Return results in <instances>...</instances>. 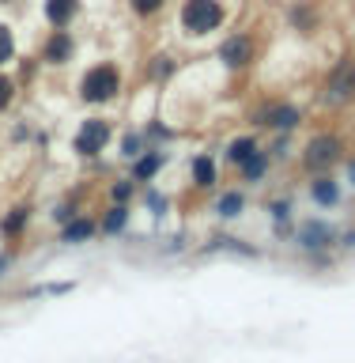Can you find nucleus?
Wrapping results in <instances>:
<instances>
[{
	"label": "nucleus",
	"instance_id": "f257e3e1",
	"mask_svg": "<svg viewBox=\"0 0 355 363\" xmlns=\"http://www.w3.org/2000/svg\"><path fill=\"white\" fill-rule=\"evenodd\" d=\"M121 87H125V76L113 61H98L79 76V99L91 102V106H106V102H113L121 95Z\"/></svg>",
	"mask_w": 355,
	"mask_h": 363
},
{
	"label": "nucleus",
	"instance_id": "f03ea898",
	"mask_svg": "<svg viewBox=\"0 0 355 363\" xmlns=\"http://www.w3.org/2000/svg\"><path fill=\"white\" fill-rule=\"evenodd\" d=\"M178 23L189 38H204V34L220 30L227 23V8H223V0H181Z\"/></svg>",
	"mask_w": 355,
	"mask_h": 363
},
{
	"label": "nucleus",
	"instance_id": "7ed1b4c3",
	"mask_svg": "<svg viewBox=\"0 0 355 363\" xmlns=\"http://www.w3.org/2000/svg\"><path fill=\"white\" fill-rule=\"evenodd\" d=\"M340 155H344V140L337 133H317L303 147V170L325 174V170H333V163H340Z\"/></svg>",
	"mask_w": 355,
	"mask_h": 363
},
{
	"label": "nucleus",
	"instance_id": "20e7f679",
	"mask_svg": "<svg viewBox=\"0 0 355 363\" xmlns=\"http://www.w3.org/2000/svg\"><path fill=\"white\" fill-rule=\"evenodd\" d=\"M110 140H113L110 118H87L76 129V136H72V152L84 155V159H95V155H102L110 147Z\"/></svg>",
	"mask_w": 355,
	"mask_h": 363
},
{
	"label": "nucleus",
	"instance_id": "39448f33",
	"mask_svg": "<svg viewBox=\"0 0 355 363\" xmlns=\"http://www.w3.org/2000/svg\"><path fill=\"white\" fill-rule=\"evenodd\" d=\"M322 102H325V106H344V102H355V61H351V57L337 61L333 72L325 76Z\"/></svg>",
	"mask_w": 355,
	"mask_h": 363
},
{
	"label": "nucleus",
	"instance_id": "423d86ee",
	"mask_svg": "<svg viewBox=\"0 0 355 363\" xmlns=\"http://www.w3.org/2000/svg\"><path fill=\"white\" fill-rule=\"evenodd\" d=\"M254 125L261 129H272V133H295L303 125V106L295 102H269L254 113Z\"/></svg>",
	"mask_w": 355,
	"mask_h": 363
},
{
	"label": "nucleus",
	"instance_id": "0eeeda50",
	"mask_svg": "<svg viewBox=\"0 0 355 363\" xmlns=\"http://www.w3.org/2000/svg\"><path fill=\"white\" fill-rule=\"evenodd\" d=\"M254 57H257V42H254V34H246V30L227 34L223 45H220V61H223V68H231V72L249 68V65H254Z\"/></svg>",
	"mask_w": 355,
	"mask_h": 363
},
{
	"label": "nucleus",
	"instance_id": "6e6552de",
	"mask_svg": "<svg viewBox=\"0 0 355 363\" xmlns=\"http://www.w3.org/2000/svg\"><path fill=\"white\" fill-rule=\"evenodd\" d=\"M295 238H299L303 250H329V246L337 242V231L325 220H306V223H299Z\"/></svg>",
	"mask_w": 355,
	"mask_h": 363
},
{
	"label": "nucleus",
	"instance_id": "1a4fd4ad",
	"mask_svg": "<svg viewBox=\"0 0 355 363\" xmlns=\"http://www.w3.org/2000/svg\"><path fill=\"white\" fill-rule=\"evenodd\" d=\"M76 57V38L68 30H50V38L42 45V61L45 65H68Z\"/></svg>",
	"mask_w": 355,
	"mask_h": 363
},
{
	"label": "nucleus",
	"instance_id": "9d476101",
	"mask_svg": "<svg viewBox=\"0 0 355 363\" xmlns=\"http://www.w3.org/2000/svg\"><path fill=\"white\" fill-rule=\"evenodd\" d=\"M42 16H45V23H50L53 30H68L79 19V0H45Z\"/></svg>",
	"mask_w": 355,
	"mask_h": 363
},
{
	"label": "nucleus",
	"instance_id": "9b49d317",
	"mask_svg": "<svg viewBox=\"0 0 355 363\" xmlns=\"http://www.w3.org/2000/svg\"><path fill=\"white\" fill-rule=\"evenodd\" d=\"M310 197H314L317 208H337V204H340V182L329 174V170H325V174H314Z\"/></svg>",
	"mask_w": 355,
	"mask_h": 363
},
{
	"label": "nucleus",
	"instance_id": "f8f14e48",
	"mask_svg": "<svg viewBox=\"0 0 355 363\" xmlns=\"http://www.w3.org/2000/svg\"><path fill=\"white\" fill-rule=\"evenodd\" d=\"M98 231V223L91 216H72L68 223H61V242L64 246H79V242H91Z\"/></svg>",
	"mask_w": 355,
	"mask_h": 363
},
{
	"label": "nucleus",
	"instance_id": "ddd939ff",
	"mask_svg": "<svg viewBox=\"0 0 355 363\" xmlns=\"http://www.w3.org/2000/svg\"><path fill=\"white\" fill-rule=\"evenodd\" d=\"M163 163H167V155L155 152V147L140 152V155L133 159V182H155V174L163 170Z\"/></svg>",
	"mask_w": 355,
	"mask_h": 363
},
{
	"label": "nucleus",
	"instance_id": "4468645a",
	"mask_svg": "<svg viewBox=\"0 0 355 363\" xmlns=\"http://www.w3.org/2000/svg\"><path fill=\"white\" fill-rule=\"evenodd\" d=\"M189 182H193V189H201V193L215 189V182H220V174H215V159L212 155H197V159H193Z\"/></svg>",
	"mask_w": 355,
	"mask_h": 363
},
{
	"label": "nucleus",
	"instance_id": "2eb2a0df",
	"mask_svg": "<svg viewBox=\"0 0 355 363\" xmlns=\"http://www.w3.org/2000/svg\"><path fill=\"white\" fill-rule=\"evenodd\" d=\"M257 147H261V144H257V136H231V140H227V147H223V159L238 170L249 155L257 152Z\"/></svg>",
	"mask_w": 355,
	"mask_h": 363
},
{
	"label": "nucleus",
	"instance_id": "dca6fc26",
	"mask_svg": "<svg viewBox=\"0 0 355 363\" xmlns=\"http://www.w3.org/2000/svg\"><path fill=\"white\" fill-rule=\"evenodd\" d=\"M269 167H272V155L265 152V147H257V152L249 155L242 167H238V178H242V182H249V186H257V182L269 174Z\"/></svg>",
	"mask_w": 355,
	"mask_h": 363
},
{
	"label": "nucleus",
	"instance_id": "f3484780",
	"mask_svg": "<svg viewBox=\"0 0 355 363\" xmlns=\"http://www.w3.org/2000/svg\"><path fill=\"white\" fill-rule=\"evenodd\" d=\"M27 227H30V204H16V208L0 220V235L19 238V235H27Z\"/></svg>",
	"mask_w": 355,
	"mask_h": 363
},
{
	"label": "nucleus",
	"instance_id": "a211bd4d",
	"mask_svg": "<svg viewBox=\"0 0 355 363\" xmlns=\"http://www.w3.org/2000/svg\"><path fill=\"white\" fill-rule=\"evenodd\" d=\"M129 216H133L129 204H110L106 216L98 220V231H102V235H121L125 227H129Z\"/></svg>",
	"mask_w": 355,
	"mask_h": 363
},
{
	"label": "nucleus",
	"instance_id": "6ab92c4d",
	"mask_svg": "<svg viewBox=\"0 0 355 363\" xmlns=\"http://www.w3.org/2000/svg\"><path fill=\"white\" fill-rule=\"evenodd\" d=\"M242 208H246V193L242 189H227L223 197L215 201V216H220V220H238Z\"/></svg>",
	"mask_w": 355,
	"mask_h": 363
},
{
	"label": "nucleus",
	"instance_id": "aec40b11",
	"mask_svg": "<svg viewBox=\"0 0 355 363\" xmlns=\"http://www.w3.org/2000/svg\"><path fill=\"white\" fill-rule=\"evenodd\" d=\"M147 147H152V144H147L144 133H125V136H121V155H125V159H136L140 152H147Z\"/></svg>",
	"mask_w": 355,
	"mask_h": 363
},
{
	"label": "nucleus",
	"instance_id": "412c9836",
	"mask_svg": "<svg viewBox=\"0 0 355 363\" xmlns=\"http://www.w3.org/2000/svg\"><path fill=\"white\" fill-rule=\"evenodd\" d=\"M8 61H16V34H11L8 23H0V68Z\"/></svg>",
	"mask_w": 355,
	"mask_h": 363
},
{
	"label": "nucleus",
	"instance_id": "4be33fe9",
	"mask_svg": "<svg viewBox=\"0 0 355 363\" xmlns=\"http://www.w3.org/2000/svg\"><path fill=\"white\" fill-rule=\"evenodd\" d=\"M129 8H133V16L152 19V16H159V11L167 8V0H129Z\"/></svg>",
	"mask_w": 355,
	"mask_h": 363
},
{
	"label": "nucleus",
	"instance_id": "5701e85b",
	"mask_svg": "<svg viewBox=\"0 0 355 363\" xmlns=\"http://www.w3.org/2000/svg\"><path fill=\"white\" fill-rule=\"evenodd\" d=\"M174 57H167V53H159V57H152V65H147V72H152V79H167L170 72H174Z\"/></svg>",
	"mask_w": 355,
	"mask_h": 363
},
{
	"label": "nucleus",
	"instance_id": "b1692460",
	"mask_svg": "<svg viewBox=\"0 0 355 363\" xmlns=\"http://www.w3.org/2000/svg\"><path fill=\"white\" fill-rule=\"evenodd\" d=\"M11 102H16V79L0 72V113H4V110L11 106Z\"/></svg>",
	"mask_w": 355,
	"mask_h": 363
},
{
	"label": "nucleus",
	"instance_id": "393cba45",
	"mask_svg": "<svg viewBox=\"0 0 355 363\" xmlns=\"http://www.w3.org/2000/svg\"><path fill=\"white\" fill-rule=\"evenodd\" d=\"M133 193H136L133 182H113V186H110V201H113V204H129Z\"/></svg>",
	"mask_w": 355,
	"mask_h": 363
},
{
	"label": "nucleus",
	"instance_id": "a878e982",
	"mask_svg": "<svg viewBox=\"0 0 355 363\" xmlns=\"http://www.w3.org/2000/svg\"><path fill=\"white\" fill-rule=\"evenodd\" d=\"M269 212H272V220H276V223H288L291 220V204L288 201H272Z\"/></svg>",
	"mask_w": 355,
	"mask_h": 363
},
{
	"label": "nucleus",
	"instance_id": "bb28decb",
	"mask_svg": "<svg viewBox=\"0 0 355 363\" xmlns=\"http://www.w3.org/2000/svg\"><path fill=\"white\" fill-rule=\"evenodd\" d=\"M72 216H76V204H57V208L50 212V220H53V223H68Z\"/></svg>",
	"mask_w": 355,
	"mask_h": 363
},
{
	"label": "nucleus",
	"instance_id": "cd10ccee",
	"mask_svg": "<svg viewBox=\"0 0 355 363\" xmlns=\"http://www.w3.org/2000/svg\"><path fill=\"white\" fill-rule=\"evenodd\" d=\"M76 284H42V288H34L30 295H64V291H72Z\"/></svg>",
	"mask_w": 355,
	"mask_h": 363
},
{
	"label": "nucleus",
	"instance_id": "c85d7f7f",
	"mask_svg": "<svg viewBox=\"0 0 355 363\" xmlns=\"http://www.w3.org/2000/svg\"><path fill=\"white\" fill-rule=\"evenodd\" d=\"M144 201L155 208V216H167V197H163L159 189H147V197H144Z\"/></svg>",
	"mask_w": 355,
	"mask_h": 363
},
{
	"label": "nucleus",
	"instance_id": "c756f323",
	"mask_svg": "<svg viewBox=\"0 0 355 363\" xmlns=\"http://www.w3.org/2000/svg\"><path fill=\"white\" fill-rule=\"evenodd\" d=\"M348 182L355 186V159H348Z\"/></svg>",
	"mask_w": 355,
	"mask_h": 363
},
{
	"label": "nucleus",
	"instance_id": "7c9ffc66",
	"mask_svg": "<svg viewBox=\"0 0 355 363\" xmlns=\"http://www.w3.org/2000/svg\"><path fill=\"white\" fill-rule=\"evenodd\" d=\"M344 246H351V250H355V231H348V235H344Z\"/></svg>",
	"mask_w": 355,
	"mask_h": 363
},
{
	"label": "nucleus",
	"instance_id": "2f4dec72",
	"mask_svg": "<svg viewBox=\"0 0 355 363\" xmlns=\"http://www.w3.org/2000/svg\"><path fill=\"white\" fill-rule=\"evenodd\" d=\"M8 261H11L8 254H4V257H0V277H4V269H8Z\"/></svg>",
	"mask_w": 355,
	"mask_h": 363
},
{
	"label": "nucleus",
	"instance_id": "473e14b6",
	"mask_svg": "<svg viewBox=\"0 0 355 363\" xmlns=\"http://www.w3.org/2000/svg\"><path fill=\"white\" fill-rule=\"evenodd\" d=\"M0 4H16V0H0Z\"/></svg>",
	"mask_w": 355,
	"mask_h": 363
}]
</instances>
